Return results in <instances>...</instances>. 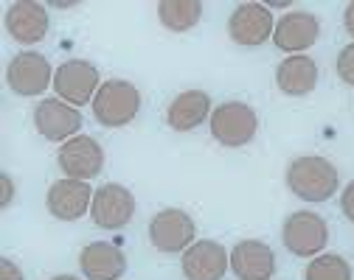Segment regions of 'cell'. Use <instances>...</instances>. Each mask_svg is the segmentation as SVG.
<instances>
[{
    "instance_id": "cell-24",
    "label": "cell",
    "mask_w": 354,
    "mask_h": 280,
    "mask_svg": "<svg viewBox=\"0 0 354 280\" xmlns=\"http://www.w3.org/2000/svg\"><path fill=\"white\" fill-rule=\"evenodd\" d=\"M340 208H343L346 219L354 224V179L346 185V191H343V197H340Z\"/></svg>"
},
{
    "instance_id": "cell-1",
    "label": "cell",
    "mask_w": 354,
    "mask_h": 280,
    "mask_svg": "<svg viewBox=\"0 0 354 280\" xmlns=\"http://www.w3.org/2000/svg\"><path fill=\"white\" fill-rule=\"evenodd\" d=\"M287 185L290 191L304 202H326L340 185L337 168L318 154L298 157L287 168Z\"/></svg>"
},
{
    "instance_id": "cell-14",
    "label": "cell",
    "mask_w": 354,
    "mask_h": 280,
    "mask_svg": "<svg viewBox=\"0 0 354 280\" xmlns=\"http://www.w3.org/2000/svg\"><path fill=\"white\" fill-rule=\"evenodd\" d=\"M318 34H321V23H318L315 14H309V12H290V14H284L276 23L273 42H276L279 51L298 54V51H306L309 45H315Z\"/></svg>"
},
{
    "instance_id": "cell-16",
    "label": "cell",
    "mask_w": 354,
    "mask_h": 280,
    "mask_svg": "<svg viewBox=\"0 0 354 280\" xmlns=\"http://www.w3.org/2000/svg\"><path fill=\"white\" fill-rule=\"evenodd\" d=\"M6 31L12 39L23 45H34L48 34V12L46 6L31 3V0H17L6 12Z\"/></svg>"
},
{
    "instance_id": "cell-22",
    "label": "cell",
    "mask_w": 354,
    "mask_h": 280,
    "mask_svg": "<svg viewBox=\"0 0 354 280\" xmlns=\"http://www.w3.org/2000/svg\"><path fill=\"white\" fill-rule=\"evenodd\" d=\"M337 76L346 81V84H351L354 87V42L351 45H346V48L337 54Z\"/></svg>"
},
{
    "instance_id": "cell-17",
    "label": "cell",
    "mask_w": 354,
    "mask_h": 280,
    "mask_svg": "<svg viewBox=\"0 0 354 280\" xmlns=\"http://www.w3.org/2000/svg\"><path fill=\"white\" fill-rule=\"evenodd\" d=\"M79 266L87 280H118L127 272V258L115 244L93 241L82 250Z\"/></svg>"
},
{
    "instance_id": "cell-13",
    "label": "cell",
    "mask_w": 354,
    "mask_h": 280,
    "mask_svg": "<svg viewBox=\"0 0 354 280\" xmlns=\"http://www.w3.org/2000/svg\"><path fill=\"white\" fill-rule=\"evenodd\" d=\"M231 255L216 241H194L183 252V274L186 280H223L228 272Z\"/></svg>"
},
{
    "instance_id": "cell-6",
    "label": "cell",
    "mask_w": 354,
    "mask_h": 280,
    "mask_svg": "<svg viewBox=\"0 0 354 280\" xmlns=\"http://www.w3.org/2000/svg\"><path fill=\"white\" fill-rule=\"evenodd\" d=\"M54 90L62 101H71L73 107H82L96 99L99 92V70L84 62V59H71L57 68L54 73Z\"/></svg>"
},
{
    "instance_id": "cell-10",
    "label": "cell",
    "mask_w": 354,
    "mask_h": 280,
    "mask_svg": "<svg viewBox=\"0 0 354 280\" xmlns=\"http://www.w3.org/2000/svg\"><path fill=\"white\" fill-rule=\"evenodd\" d=\"M276 26H273V14L268 6L261 3H242L234 9L231 20H228V34L236 45H248V48H256V45L268 42L273 37Z\"/></svg>"
},
{
    "instance_id": "cell-12",
    "label": "cell",
    "mask_w": 354,
    "mask_h": 280,
    "mask_svg": "<svg viewBox=\"0 0 354 280\" xmlns=\"http://www.w3.org/2000/svg\"><path fill=\"white\" fill-rule=\"evenodd\" d=\"M93 194L91 185H87L84 179H59L51 185L48 191V210L51 216H57L59 221H76L87 213V208L93 205Z\"/></svg>"
},
{
    "instance_id": "cell-15",
    "label": "cell",
    "mask_w": 354,
    "mask_h": 280,
    "mask_svg": "<svg viewBox=\"0 0 354 280\" xmlns=\"http://www.w3.org/2000/svg\"><path fill=\"white\" fill-rule=\"evenodd\" d=\"M231 269L239 280H270L276 274V255L264 241H239L231 250Z\"/></svg>"
},
{
    "instance_id": "cell-8",
    "label": "cell",
    "mask_w": 354,
    "mask_h": 280,
    "mask_svg": "<svg viewBox=\"0 0 354 280\" xmlns=\"http://www.w3.org/2000/svg\"><path fill=\"white\" fill-rule=\"evenodd\" d=\"M57 160H59V168L65 171V177L87 182V179L99 177V171L104 166V152L91 134H76L59 146Z\"/></svg>"
},
{
    "instance_id": "cell-11",
    "label": "cell",
    "mask_w": 354,
    "mask_h": 280,
    "mask_svg": "<svg viewBox=\"0 0 354 280\" xmlns=\"http://www.w3.org/2000/svg\"><path fill=\"white\" fill-rule=\"evenodd\" d=\"M34 126L46 140H71L82 129V112L62 99H46L34 110Z\"/></svg>"
},
{
    "instance_id": "cell-4",
    "label": "cell",
    "mask_w": 354,
    "mask_h": 280,
    "mask_svg": "<svg viewBox=\"0 0 354 280\" xmlns=\"http://www.w3.org/2000/svg\"><path fill=\"white\" fill-rule=\"evenodd\" d=\"M281 241L284 247L298 258H313L318 255L329 241V227L318 213L298 210L284 219L281 227Z\"/></svg>"
},
{
    "instance_id": "cell-21",
    "label": "cell",
    "mask_w": 354,
    "mask_h": 280,
    "mask_svg": "<svg viewBox=\"0 0 354 280\" xmlns=\"http://www.w3.org/2000/svg\"><path fill=\"white\" fill-rule=\"evenodd\" d=\"M304 280H351V266L340 255H321L306 266Z\"/></svg>"
},
{
    "instance_id": "cell-3",
    "label": "cell",
    "mask_w": 354,
    "mask_h": 280,
    "mask_svg": "<svg viewBox=\"0 0 354 280\" xmlns=\"http://www.w3.org/2000/svg\"><path fill=\"white\" fill-rule=\"evenodd\" d=\"M256 129H259V118H256L253 107H248L242 101H225L211 112V134L216 143H223L228 149L248 146Z\"/></svg>"
},
{
    "instance_id": "cell-23",
    "label": "cell",
    "mask_w": 354,
    "mask_h": 280,
    "mask_svg": "<svg viewBox=\"0 0 354 280\" xmlns=\"http://www.w3.org/2000/svg\"><path fill=\"white\" fill-rule=\"evenodd\" d=\"M0 280H26V277L12 258H0Z\"/></svg>"
},
{
    "instance_id": "cell-26",
    "label": "cell",
    "mask_w": 354,
    "mask_h": 280,
    "mask_svg": "<svg viewBox=\"0 0 354 280\" xmlns=\"http://www.w3.org/2000/svg\"><path fill=\"white\" fill-rule=\"evenodd\" d=\"M343 23H346V31L354 37V3L346 6V14H343Z\"/></svg>"
},
{
    "instance_id": "cell-18",
    "label": "cell",
    "mask_w": 354,
    "mask_h": 280,
    "mask_svg": "<svg viewBox=\"0 0 354 280\" xmlns=\"http://www.w3.org/2000/svg\"><path fill=\"white\" fill-rule=\"evenodd\" d=\"M276 84L287 96H306L318 84V65L313 57H287L276 70Z\"/></svg>"
},
{
    "instance_id": "cell-2",
    "label": "cell",
    "mask_w": 354,
    "mask_h": 280,
    "mask_svg": "<svg viewBox=\"0 0 354 280\" xmlns=\"http://www.w3.org/2000/svg\"><path fill=\"white\" fill-rule=\"evenodd\" d=\"M141 110V92L124 79H110L99 87L93 99V115L102 126H127Z\"/></svg>"
},
{
    "instance_id": "cell-5",
    "label": "cell",
    "mask_w": 354,
    "mask_h": 280,
    "mask_svg": "<svg viewBox=\"0 0 354 280\" xmlns=\"http://www.w3.org/2000/svg\"><path fill=\"white\" fill-rule=\"evenodd\" d=\"M194 236H197V227L186 210L166 208V210L155 213V219L149 221V241L160 252L189 250L194 244Z\"/></svg>"
},
{
    "instance_id": "cell-19",
    "label": "cell",
    "mask_w": 354,
    "mask_h": 280,
    "mask_svg": "<svg viewBox=\"0 0 354 280\" xmlns=\"http://www.w3.org/2000/svg\"><path fill=\"white\" fill-rule=\"evenodd\" d=\"M211 112V99L205 96L203 90H186L180 92L166 112V121L174 132H189L194 126H200Z\"/></svg>"
},
{
    "instance_id": "cell-20",
    "label": "cell",
    "mask_w": 354,
    "mask_h": 280,
    "mask_svg": "<svg viewBox=\"0 0 354 280\" xmlns=\"http://www.w3.org/2000/svg\"><path fill=\"white\" fill-rule=\"evenodd\" d=\"M158 17L169 31L180 34L200 23L203 3L200 0H163V3H158Z\"/></svg>"
},
{
    "instance_id": "cell-7",
    "label": "cell",
    "mask_w": 354,
    "mask_h": 280,
    "mask_svg": "<svg viewBox=\"0 0 354 280\" xmlns=\"http://www.w3.org/2000/svg\"><path fill=\"white\" fill-rule=\"evenodd\" d=\"M6 81L9 87L17 92V96H42L48 84H54V73H51V65L48 59L37 54V51H23L17 54L9 68H6Z\"/></svg>"
},
{
    "instance_id": "cell-27",
    "label": "cell",
    "mask_w": 354,
    "mask_h": 280,
    "mask_svg": "<svg viewBox=\"0 0 354 280\" xmlns=\"http://www.w3.org/2000/svg\"><path fill=\"white\" fill-rule=\"evenodd\" d=\"M51 280H79V277H73V274H57V277H51Z\"/></svg>"
},
{
    "instance_id": "cell-25",
    "label": "cell",
    "mask_w": 354,
    "mask_h": 280,
    "mask_svg": "<svg viewBox=\"0 0 354 280\" xmlns=\"http://www.w3.org/2000/svg\"><path fill=\"white\" fill-rule=\"evenodd\" d=\"M15 199V182L9 174H3V197H0V208H9Z\"/></svg>"
},
{
    "instance_id": "cell-9",
    "label": "cell",
    "mask_w": 354,
    "mask_h": 280,
    "mask_svg": "<svg viewBox=\"0 0 354 280\" xmlns=\"http://www.w3.org/2000/svg\"><path fill=\"white\" fill-rule=\"evenodd\" d=\"M132 213H136V197L118 182H107L93 194L91 216L102 230H121L129 224Z\"/></svg>"
}]
</instances>
